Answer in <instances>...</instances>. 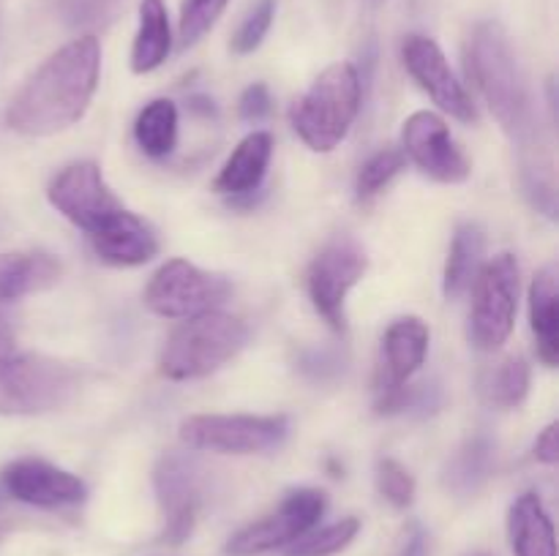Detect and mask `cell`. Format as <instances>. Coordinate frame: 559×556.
Segmentation results:
<instances>
[{
    "instance_id": "cell-1",
    "label": "cell",
    "mask_w": 559,
    "mask_h": 556,
    "mask_svg": "<svg viewBox=\"0 0 559 556\" xmlns=\"http://www.w3.org/2000/svg\"><path fill=\"white\" fill-rule=\"evenodd\" d=\"M102 71L96 36H82L49 55L9 104L5 120L25 136H49L85 114Z\"/></svg>"
},
{
    "instance_id": "cell-2",
    "label": "cell",
    "mask_w": 559,
    "mask_h": 556,
    "mask_svg": "<svg viewBox=\"0 0 559 556\" xmlns=\"http://www.w3.org/2000/svg\"><path fill=\"white\" fill-rule=\"evenodd\" d=\"M467 71L506 134L519 142L522 158L546 153L533 87L502 25L497 22L475 25L467 44Z\"/></svg>"
},
{
    "instance_id": "cell-3",
    "label": "cell",
    "mask_w": 559,
    "mask_h": 556,
    "mask_svg": "<svg viewBox=\"0 0 559 556\" xmlns=\"http://www.w3.org/2000/svg\"><path fill=\"white\" fill-rule=\"evenodd\" d=\"M360 109V76L353 63H333L311 82L293 107V129L317 153H328L349 134Z\"/></svg>"
},
{
    "instance_id": "cell-4",
    "label": "cell",
    "mask_w": 559,
    "mask_h": 556,
    "mask_svg": "<svg viewBox=\"0 0 559 556\" xmlns=\"http://www.w3.org/2000/svg\"><path fill=\"white\" fill-rule=\"evenodd\" d=\"M246 338L249 330L233 314L213 309L189 316L167 338L158 368L167 379H200L233 360L246 347Z\"/></svg>"
},
{
    "instance_id": "cell-5",
    "label": "cell",
    "mask_w": 559,
    "mask_h": 556,
    "mask_svg": "<svg viewBox=\"0 0 559 556\" xmlns=\"http://www.w3.org/2000/svg\"><path fill=\"white\" fill-rule=\"evenodd\" d=\"M80 371L44 354L0 358V414H47L80 390Z\"/></svg>"
},
{
    "instance_id": "cell-6",
    "label": "cell",
    "mask_w": 559,
    "mask_h": 556,
    "mask_svg": "<svg viewBox=\"0 0 559 556\" xmlns=\"http://www.w3.org/2000/svg\"><path fill=\"white\" fill-rule=\"evenodd\" d=\"M469 338L484 352H495L516 325L519 311V262L513 254H497L484 262L473 281Z\"/></svg>"
},
{
    "instance_id": "cell-7",
    "label": "cell",
    "mask_w": 559,
    "mask_h": 556,
    "mask_svg": "<svg viewBox=\"0 0 559 556\" xmlns=\"http://www.w3.org/2000/svg\"><path fill=\"white\" fill-rule=\"evenodd\" d=\"M289 434L284 414H194L180 423V439L191 450L254 456L276 450Z\"/></svg>"
},
{
    "instance_id": "cell-8",
    "label": "cell",
    "mask_w": 559,
    "mask_h": 556,
    "mask_svg": "<svg viewBox=\"0 0 559 556\" xmlns=\"http://www.w3.org/2000/svg\"><path fill=\"white\" fill-rule=\"evenodd\" d=\"M328 499L322 491L317 488H295L284 496L276 512L260 518V521L249 523L224 545L227 556H262L271 551L287 548L295 540L304 537L306 532L320 523L325 516Z\"/></svg>"
},
{
    "instance_id": "cell-9",
    "label": "cell",
    "mask_w": 559,
    "mask_h": 556,
    "mask_svg": "<svg viewBox=\"0 0 559 556\" xmlns=\"http://www.w3.org/2000/svg\"><path fill=\"white\" fill-rule=\"evenodd\" d=\"M233 287L224 276L207 273L186 259H169L153 273L145 289V305L158 316H197L213 311L229 298Z\"/></svg>"
},
{
    "instance_id": "cell-10",
    "label": "cell",
    "mask_w": 559,
    "mask_h": 556,
    "mask_svg": "<svg viewBox=\"0 0 559 556\" xmlns=\"http://www.w3.org/2000/svg\"><path fill=\"white\" fill-rule=\"evenodd\" d=\"M366 267H369V256L360 249L358 240L347 238V234L333 238L309 265L306 289H309L317 314L333 330H344V325H347L344 303H347V294L353 292L355 283L364 278Z\"/></svg>"
},
{
    "instance_id": "cell-11",
    "label": "cell",
    "mask_w": 559,
    "mask_h": 556,
    "mask_svg": "<svg viewBox=\"0 0 559 556\" xmlns=\"http://www.w3.org/2000/svg\"><path fill=\"white\" fill-rule=\"evenodd\" d=\"M49 202L58 213H63L74 227L85 229L87 234H96L107 229L118 216H123L126 207L104 180L102 169L93 161H80L66 167L58 178L49 183Z\"/></svg>"
},
{
    "instance_id": "cell-12",
    "label": "cell",
    "mask_w": 559,
    "mask_h": 556,
    "mask_svg": "<svg viewBox=\"0 0 559 556\" xmlns=\"http://www.w3.org/2000/svg\"><path fill=\"white\" fill-rule=\"evenodd\" d=\"M158 505H162L167 527V543H183L191 534L202 501V467L189 452H167L153 472Z\"/></svg>"
},
{
    "instance_id": "cell-13",
    "label": "cell",
    "mask_w": 559,
    "mask_h": 556,
    "mask_svg": "<svg viewBox=\"0 0 559 556\" xmlns=\"http://www.w3.org/2000/svg\"><path fill=\"white\" fill-rule=\"evenodd\" d=\"M404 156L413 158L415 167L440 183H464L469 178V161L453 142L445 120L435 112L409 114L402 131Z\"/></svg>"
},
{
    "instance_id": "cell-14",
    "label": "cell",
    "mask_w": 559,
    "mask_h": 556,
    "mask_svg": "<svg viewBox=\"0 0 559 556\" xmlns=\"http://www.w3.org/2000/svg\"><path fill=\"white\" fill-rule=\"evenodd\" d=\"M402 60L407 65L409 76L435 98L437 107L445 109L456 120H464V123H473L478 118L473 98L464 90L462 82L456 80L451 63H448L435 38L418 36V33L407 36L402 44Z\"/></svg>"
},
{
    "instance_id": "cell-15",
    "label": "cell",
    "mask_w": 559,
    "mask_h": 556,
    "mask_svg": "<svg viewBox=\"0 0 559 556\" xmlns=\"http://www.w3.org/2000/svg\"><path fill=\"white\" fill-rule=\"evenodd\" d=\"M0 488L11 499L44 507V510L80 505L87 496L85 483L76 474L66 472L44 458H20V461L9 463L0 474Z\"/></svg>"
},
{
    "instance_id": "cell-16",
    "label": "cell",
    "mask_w": 559,
    "mask_h": 556,
    "mask_svg": "<svg viewBox=\"0 0 559 556\" xmlns=\"http://www.w3.org/2000/svg\"><path fill=\"white\" fill-rule=\"evenodd\" d=\"M429 352V327L418 316H402L388 327L382 338L380 363V392L399 390L407 385L409 376L424 365Z\"/></svg>"
},
{
    "instance_id": "cell-17",
    "label": "cell",
    "mask_w": 559,
    "mask_h": 556,
    "mask_svg": "<svg viewBox=\"0 0 559 556\" xmlns=\"http://www.w3.org/2000/svg\"><path fill=\"white\" fill-rule=\"evenodd\" d=\"M91 243L98 259L118 267L145 265L158 251V240L153 229L129 210L115 218L107 229L91 234Z\"/></svg>"
},
{
    "instance_id": "cell-18",
    "label": "cell",
    "mask_w": 559,
    "mask_h": 556,
    "mask_svg": "<svg viewBox=\"0 0 559 556\" xmlns=\"http://www.w3.org/2000/svg\"><path fill=\"white\" fill-rule=\"evenodd\" d=\"M508 537L516 556H557V534L538 494H522L508 512Z\"/></svg>"
},
{
    "instance_id": "cell-19",
    "label": "cell",
    "mask_w": 559,
    "mask_h": 556,
    "mask_svg": "<svg viewBox=\"0 0 559 556\" xmlns=\"http://www.w3.org/2000/svg\"><path fill=\"white\" fill-rule=\"evenodd\" d=\"M273 156V136L267 131H254L246 136L216 178L218 194H251L260 189Z\"/></svg>"
},
{
    "instance_id": "cell-20",
    "label": "cell",
    "mask_w": 559,
    "mask_h": 556,
    "mask_svg": "<svg viewBox=\"0 0 559 556\" xmlns=\"http://www.w3.org/2000/svg\"><path fill=\"white\" fill-rule=\"evenodd\" d=\"M60 262L55 256L31 251V254H0V303H16L20 298L49 289L58 283Z\"/></svg>"
},
{
    "instance_id": "cell-21",
    "label": "cell",
    "mask_w": 559,
    "mask_h": 556,
    "mask_svg": "<svg viewBox=\"0 0 559 556\" xmlns=\"http://www.w3.org/2000/svg\"><path fill=\"white\" fill-rule=\"evenodd\" d=\"M495 458L497 445L486 434H475L453 452L448 461L445 474V488L453 491L456 496H473L478 494L486 485V480L495 472Z\"/></svg>"
},
{
    "instance_id": "cell-22",
    "label": "cell",
    "mask_w": 559,
    "mask_h": 556,
    "mask_svg": "<svg viewBox=\"0 0 559 556\" xmlns=\"http://www.w3.org/2000/svg\"><path fill=\"white\" fill-rule=\"evenodd\" d=\"M173 49V31L164 0H142L140 27H136L134 47H131V71L147 74L167 60Z\"/></svg>"
},
{
    "instance_id": "cell-23",
    "label": "cell",
    "mask_w": 559,
    "mask_h": 556,
    "mask_svg": "<svg viewBox=\"0 0 559 556\" xmlns=\"http://www.w3.org/2000/svg\"><path fill=\"white\" fill-rule=\"evenodd\" d=\"M559 289L557 270L544 267L530 287V319H533L538 354L546 365H557L559 360Z\"/></svg>"
},
{
    "instance_id": "cell-24",
    "label": "cell",
    "mask_w": 559,
    "mask_h": 556,
    "mask_svg": "<svg viewBox=\"0 0 559 556\" xmlns=\"http://www.w3.org/2000/svg\"><path fill=\"white\" fill-rule=\"evenodd\" d=\"M486 238L478 223H462L453 234L451 254L445 262V276H442V292L448 300H456L473 287L480 265H484Z\"/></svg>"
},
{
    "instance_id": "cell-25",
    "label": "cell",
    "mask_w": 559,
    "mask_h": 556,
    "mask_svg": "<svg viewBox=\"0 0 559 556\" xmlns=\"http://www.w3.org/2000/svg\"><path fill=\"white\" fill-rule=\"evenodd\" d=\"M134 140L145 156H169L175 150V142H178V107L169 98H156V101L147 104L136 114Z\"/></svg>"
},
{
    "instance_id": "cell-26",
    "label": "cell",
    "mask_w": 559,
    "mask_h": 556,
    "mask_svg": "<svg viewBox=\"0 0 559 556\" xmlns=\"http://www.w3.org/2000/svg\"><path fill=\"white\" fill-rule=\"evenodd\" d=\"M530 392V365L524 358H506L480 379V398L495 409H516Z\"/></svg>"
},
{
    "instance_id": "cell-27",
    "label": "cell",
    "mask_w": 559,
    "mask_h": 556,
    "mask_svg": "<svg viewBox=\"0 0 559 556\" xmlns=\"http://www.w3.org/2000/svg\"><path fill=\"white\" fill-rule=\"evenodd\" d=\"M360 532V521L355 516L342 518L336 523H328L322 529H311L304 537L287 545L284 556H336L338 551L347 548Z\"/></svg>"
},
{
    "instance_id": "cell-28",
    "label": "cell",
    "mask_w": 559,
    "mask_h": 556,
    "mask_svg": "<svg viewBox=\"0 0 559 556\" xmlns=\"http://www.w3.org/2000/svg\"><path fill=\"white\" fill-rule=\"evenodd\" d=\"M404 156L396 147H382L380 153L369 158V161L360 167L358 180H355V191H358V200H369V196L380 194V189H385L393 178L404 169Z\"/></svg>"
},
{
    "instance_id": "cell-29",
    "label": "cell",
    "mask_w": 559,
    "mask_h": 556,
    "mask_svg": "<svg viewBox=\"0 0 559 556\" xmlns=\"http://www.w3.org/2000/svg\"><path fill=\"white\" fill-rule=\"evenodd\" d=\"M227 5L229 0H183V3H180L178 22L180 47H194V44L216 25V20L224 14Z\"/></svg>"
},
{
    "instance_id": "cell-30",
    "label": "cell",
    "mask_w": 559,
    "mask_h": 556,
    "mask_svg": "<svg viewBox=\"0 0 559 556\" xmlns=\"http://www.w3.org/2000/svg\"><path fill=\"white\" fill-rule=\"evenodd\" d=\"M273 16H276V0H257L246 16L240 20V25L233 33V52L249 55L265 41L267 31L273 25Z\"/></svg>"
},
{
    "instance_id": "cell-31",
    "label": "cell",
    "mask_w": 559,
    "mask_h": 556,
    "mask_svg": "<svg viewBox=\"0 0 559 556\" xmlns=\"http://www.w3.org/2000/svg\"><path fill=\"white\" fill-rule=\"evenodd\" d=\"M377 488L393 507H407L415 499V478L396 458H382L377 463Z\"/></svg>"
},
{
    "instance_id": "cell-32",
    "label": "cell",
    "mask_w": 559,
    "mask_h": 556,
    "mask_svg": "<svg viewBox=\"0 0 559 556\" xmlns=\"http://www.w3.org/2000/svg\"><path fill=\"white\" fill-rule=\"evenodd\" d=\"M271 90H267V85H262V82H254V85H249L243 90V96H240V118L249 120V123H257V120L265 118L267 112H271Z\"/></svg>"
},
{
    "instance_id": "cell-33",
    "label": "cell",
    "mask_w": 559,
    "mask_h": 556,
    "mask_svg": "<svg viewBox=\"0 0 559 556\" xmlns=\"http://www.w3.org/2000/svg\"><path fill=\"white\" fill-rule=\"evenodd\" d=\"M399 556H429V534H426V529L420 523H409L407 532H404Z\"/></svg>"
},
{
    "instance_id": "cell-34",
    "label": "cell",
    "mask_w": 559,
    "mask_h": 556,
    "mask_svg": "<svg viewBox=\"0 0 559 556\" xmlns=\"http://www.w3.org/2000/svg\"><path fill=\"white\" fill-rule=\"evenodd\" d=\"M535 458H538L540 463H549V467H555V463H557V458H559L557 423L546 425L544 434L538 436V442H535Z\"/></svg>"
},
{
    "instance_id": "cell-35",
    "label": "cell",
    "mask_w": 559,
    "mask_h": 556,
    "mask_svg": "<svg viewBox=\"0 0 559 556\" xmlns=\"http://www.w3.org/2000/svg\"><path fill=\"white\" fill-rule=\"evenodd\" d=\"M11 305L0 303V358H9L16 349V333L14 322H11Z\"/></svg>"
},
{
    "instance_id": "cell-36",
    "label": "cell",
    "mask_w": 559,
    "mask_h": 556,
    "mask_svg": "<svg viewBox=\"0 0 559 556\" xmlns=\"http://www.w3.org/2000/svg\"><path fill=\"white\" fill-rule=\"evenodd\" d=\"M467 556H491V554H486V551H473V554H467Z\"/></svg>"
},
{
    "instance_id": "cell-37",
    "label": "cell",
    "mask_w": 559,
    "mask_h": 556,
    "mask_svg": "<svg viewBox=\"0 0 559 556\" xmlns=\"http://www.w3.org/2000/svg\"><path fill=\"white\" fill-rule=\"evenodd\" d=\"M0 499H3V488H0Z\"/></svg>"
}]
</instances>
